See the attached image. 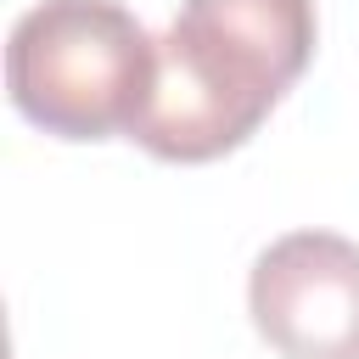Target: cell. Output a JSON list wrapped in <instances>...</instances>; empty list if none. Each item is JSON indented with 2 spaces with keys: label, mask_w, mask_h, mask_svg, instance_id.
Wrapping results in <instances>:
<instances>
[{
  "label": "cell",
  "mask_w": 359,
  "mask_h": 359,
  "mask_svg": "<svg viewBox=\"0 0 359 359\" xmlns=\"http://www.w3.org/2000/svg\"><path fill=\"white\" fill-rule=\"evenodd\" d=\"M314 56V0H185L157 39V90L129 129L163 163H213L258 135Z\"/></svg>",
  "instance_id": "cell-1"
},
{
  "label": "cell",
  "mask_w": 359,
  "mask_h": 359,
  "mask_svg": "<svg viewBox=\"0 0 359 359\" xmlns=\"http://www.w3.org/2000/svg\"><path fill=\"white\" fill-rule=\"evenodd\" d=\"M6 90L56 140H112L157 90V39L118 0H39L6 39Z\"/></svg>",
  "instance_id": "cell-2"
},
{
  "label": "cell",
  "mask_w": 359,
  "mask_h": 359,
  "mask_svg": "<svg viewBox=\"0 0 359 359\" xmlns=\"http://www.w3.org/2000/svg\"><path fill=\"white\" fill-rule=\"evenodd\" d=\"M247 309L280 359H359V241L337 230L269 241L252 264Z\"/></svg>",
  "instance_id": "cell-3"
}]
</instances>
